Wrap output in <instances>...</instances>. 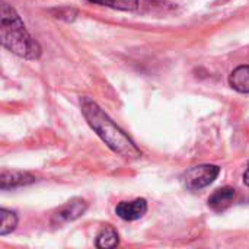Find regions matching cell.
<instances>
[{
    "instance_id": "1",
    "label": "cell",
    "mask_w": 249,
    "mask_h": 249,
    "mask_svg": "<svg viewBox=\"0 0 249 249\" xmlns=\"http://www.w3.org/2000/svg\"><path fill=\"white\" fill-rule=\"evenodd\" d=\"M80 108L90 128L102 139V142L117 155L125 159H139L142 150L136 143L107 115V112L90 98L80 99Z\"/></svg>"
},
{
    "instance_id": "2",
    "label": "cell",
    "mask_w": 249,
    "mask_h": 249,
    "mask_svg": "<svg viewBox=\"0 0 249 249\" xmlns=\"http://www.w3.org/2000/svg\"><path fill=\"white\" fill-rule=\"evenodd\" d=\"M0 41L10 53L26 58L38 60L41 55V45L29 34L18 12L7 3H1L0 16Z\"/></svg>"
},
{
    "instance_id": "3",
    "label": "cell",
    "mask_w": 249,
    "mask_h": 249,
    "mask_svg": "<svg viewBox=\"0 0 249 249\" xmlns=\"http://www.w3.org/2000/svg\"><path fill=\"white\" fill-rule=\"evenodd\" d=\"M220 174V168L216 165H197L193 166L190 169H187L182 177L181 181L184 184V187L190 191H197L201 188L209 187L210 184H213L216 181V178Z\"/></svg>"
},
{
    "instance_id": "4",
    "label": "cell",
    "mask_w": 249,
    "mask_h": 249,
    "mask_svg": "<svg viewBox=\"0 0 249 249\" xmlns=\"http://www.w3.org/2000/svg\"><path fill=\"white\" fill-rule=\"evenodd\" d=\"M86 209H88V204L83 198H73L69 203H66L64 206H61L53 214L51 223L54 226H61L64 223L73 222V220L79 219L80 216H83Z\"/></svg>"
},
{
    "instance_id": "5",
    "label": "cell",
    "mask_w": 249,
    "mask_h": 249,
    "mask_svg": "<svg viewBox=\"0 0 249 249\" xmlns=\"http://www.w3.org/2000/svg\"><path fill=\"white\" fill-rule=\"evenodd\" d=\"M147 212V201L144 198H136L133 201H121L115 207V213L120 219L134 222L142 219Z\"/></svg>"
},
{
    "instance_id": "6",
    "label": "cell",
    "mask_w": 249,
    "mask_h": 249,
    "mask_svg": "<svg viewBox=\"0 0 249 249\" xmlns=\"http://www.w3.org/2000/svg\"><path fill=\"white\" fill-rule=\"evenodd\" d=\"M35 181H36V178L34 175H31L29 172H23V171L3 169L0 174V188L3 191L18 188V187H25V185L34 184Z\"/></svg>"
},
{
    "instance_id": "7",
    "label": "cell",
    "mask_w": 249,
    "mask_h": 249,
    "mask_svg": "<svg viewBox=\"0 0 249 249\" xmlns=\"http://www.w3.org/2000/svg\"><path fill=\"white\" fill-rule=\"evenodd\" d=\"M235 200V190L232 187H222L216 190L209 198V207L217 213L228 210Z\"/></svg>"
},
{
    "instance_id": "8",
    "label": "cell",
    "mask_w": 249,
    "mask_h": 249,
    "mask_svg": "<svg viewBox=\"0 0 249 249\" xmlns=\"http://www.w3.org/2000/svg\"><path fill=\"white\" fill-rule=\"evenodd\" d=\"M229 85L241 93H249V66H239L229 74Z\"/></svg>"
},
{
    "instance_id": "9",
    "label": "cell",
    "mask_w": 249,
    "mask_h": 249,
    "mask_svg": "<svg viewBox=\"0 0 249 249\" xmlns=\"http://www.w3.org/2000/svg\"><path fill=\"white\" fill-rule=\"evenodd\" d=\"M120 244V238H118V233L117 231L107 225L101 229V232L98 233V238H96V247L101 249H109L115 248L117 245Z\"/></svg>"
},
{
    "instance_id": "10",
    "label": "cell",
    "mask_w": 249,
    "mask_h": 249,
    "mask_svg": "<svg viewBox=\"0 0 249 249\" xmlns=\"http://www.w3.org/2000/svg\"><path fill=\"white\" fill-rule=\"evenodd\" d=\"M0 216H1V223H0V236H6L9 233H12L16 226H18V216L16 213L1 209L0 210Z\"/></svg>"
},
{
    "instance_id": "11",
    "label": "cell",
    "mask_w": 249,
    "mask_h": 249,
    "mask_svg": "<svg viewBox=\"0 0 249 249\" xmlns=\"http://www.w3.org/2000/svg\"><path fill=\"white\" fill-rule=\"evenodd\" d=\"M95 4L109 6L118 10H136L139 7V0H88Z\"/></svg>"
},
{
    "instance_id": "12",
    "label": "cell",
    "mask_w": 249,
    "mask_h": 249,
    "mask_svg": "<svg viewBox=\"0 0 249 249\" xmlns=\"http://www.w3.org/2000/svg\"><path fill=\"white\" fill-rule=\"evenodd\" d=\"M244 184L249 187V166H248V169L245 171V174H244Z\"/></svg>"
},
{
    "instance_id": "13",
    "label": "cell",
    "mask_w": 249,
    "mask_h": 249,
    "mask_svg": "<svg viewBox=\"0 0 249 249\" xmlns=\"http://www.w3.org/2000/svg\"><path fill=\"white\" fill-rule=\"evenodd\" d=\"M248 166H249V163H248Z\"/></svg>"
}]
</instances>
